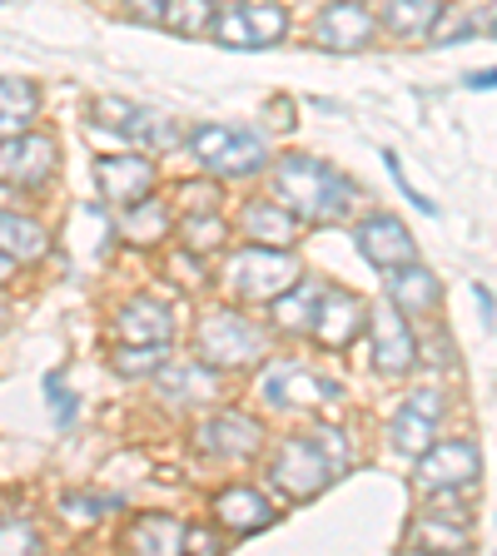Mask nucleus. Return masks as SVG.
Wrapping results in <instances>:
<instances>
[{"label": "nucleus", "instance_id": "23", "mask_svg": "<svg viewBox=\"0 0 497 556\" xmlns=\"http://www.w3.org/2000/svg\"><path fill=\"white\" fill-rule=\"evenodd\" d=\"M0 254H11V258H46L50 254L46 224L30 219V214H15V208H0Z\"/></svg>", "mask_w": 497, "mask_h": 556}, {"label": "nucleus", "instance_id": "37", "mask_svg": "<svg viewBox=\"0 0 497 556\" xmlns=\"http://www.w3.org/2000/svg\"><path fill=\"white\" fill-rule=\"evenodd\" d=\"M313 442H319V447L328 452V463L344 472V467H348V438H344V432H338V428H313Z\"/></svg>", "mask_w": 497, "mask_h": 556}, {"label": "nucleus", "instance_id": "17", "mask_svg": "<svg viewBox=\"0 0 497 556\" xmlns=\"http://www.w3.org/2000/svg\"><path fill=\"white\" fill-rule=\"evenodd\" d=\"M324 397H338V382L319 378L309 368H274L264 378V403L269 407H309V403H324Z\"/></svg>", "mask_w": 497, "mask_h": 556}, {"label": "nucleus", "instance_id": "20", "mask_svg": "<svg viewBox=\"0 0 497 556\" xmlns=\"http://www.w3.org/2000/svg\"><path fill=\"white\" fill-rule=\"evenodd\" d=\"M154 372H160V393L170 397V403H209V397L220 393L214 368H209V363H199V358H189V363H170V358H164Z\"/></svg>", "mask_w": 497, "mask_h": 556}, {"label": "nucleus", "instance_id": "15", "mask_svg": "<svg viewBox=\"0 0 497 556\" xmlns=\"http://www.w3.org/2000/svg\"><path fill=\"white\" fill-rule=\"evenodd\" d=\"M438 274H428V268L418 264H398L388 268V303H394L403 318H428V313H438Z\"/></svg>", "mask_w": 497, "mask_h": 556}, {"label": "nucleus", "instance_id": "39", "mask_svg": "<svg viewBox=\"0 0 497 556\" xmlns=\"http://www.w3.org/2000/svg\"><path fill=\"white\" fill-rule=\"evenodd\" d=\"M408 407H413V413H423V417H433V422H438V413H443V397L433 393V388H418V393L408 397Z\"/></svg>", "mask_w": 497, "mask_h": 556}, {"label": "nucleus", "instance_id": "18", "mask_svg": "<svg viewBox=\"0 0 497 556\" xmlns=\"http://www.w3.org/2000/svg\"><path fill=\"white\" fill-rule=\"evenodd\" d=\"M115 333L120 343H170L174 338V313L160 299H129L115 313Z\"/></svg>", "mask_w": 497, "mask_h": 556}, {"label": "nucleus", "instance_id": "38", "mask_svg": "<svg viewBox=\"0 0 497 556\" xmlns=\"http://www.w3.org/2000/svg\"><path fill=\"white\" fill-rule=\"evenodd\" d=\"M164 5H170V0H125V15L129 21H145V25H160Z\"/></svg>", "mask_w": 497, "mask_h": 556}, {"label": "nucleus", "instance_id": "19", "mask_svg": "<svg viewBox=\"0 0 497 556\" xmlns=\"http://www.w3.org/2000/svg\"><path fill=\"white\" fill-rule=\"evenodd\" d=\"M239 229L254 243H269V249H294V239H299V219H294L278 199H254V204H244Z\"/></svg>", "mask_w": 497, "mask_h": 556}, {"label": "nucleus", "instance_id": "29", "mask_svg": "<svg viewBox=\"0 0 497 556\" xmlns=\"http://www.w3.org/2000/svg\"><path fill=\"white\" fill-rule=\"evenodd\" d=\"M164 25L179 35H199L214 25V0H170L164 5Z\"/></svg>", "mask_w": 497, "mask_h": 556}, {"label": "nucleus", "instance_id": "43", "mask_svg": "<svg viewBox=\"0 0 497 556\" xmlns=\"http://www.w3.org/2000/svg\"><path fill=\"white\" fill-rule=\"evenodd\" d=\"M11 274H15V258L0 254V283H11Z\"/></svg>", "mask_w": 497, "mask_h": 556}, {"label": "nucleus", "instance_id": "21", "mask_svg": "<svg viewBox=\"0 0 497 556\" xmlns=\"http://www.w3.org/2000/svg\"><path fill=\"white\" fill-rule=\"evenodd\" d=\"M319 293H324V283H313V278H294L278 299H269L274 303V328H284V333H309L313 313H319Z\"/></svg>", "mask_w": 497, "mask_h": 556}, {"label": "nucleus", "instance_id": "22", "mask_svg": "<svg viewBox=\"0 0 497 556\" xmlns=\"http://www.w3.org/2000/svg\"><path fill=\"white\" fill-rule=\"evenodd\" d=\"M129 552H145V556H170V552H185V521L179 517H164V511H145V517L129 527Z\"/></svg>", "mask_w": 497, "mask_h": 556}, {"label": "nucleus", "instance_id": "34", "mask_svg": "<svg viewBox=\"0 0 497 556\" xmlns=\"http://www.w3.org/2000/svg\"><path fill=\"white\" fill-rule=\"evenodd\" d=\"M60 507H65V521L90 527V521H100L104 511H120V497H65Z\"/></svg>", "mask_w": 497, "mask_h": 556}, {"label": "nucleus", "instance_id": "16", "mask_svg": "<svg viewBox=\"0 0 497 556\" xmlns=\"http://www.w3.org/2000/svg\"><path fill=\"white\" fill-rule=\"evenodd\" d=\"M214 521L234 536H254L274 521V507H269V497L254 492V486H224L220 497H214Z\"/></svg>", "mask_w": 497, "mask_h": 556}, {"label": "nucleus", "instance_id": "7", "mask_svg": "<svg viewBox=\"0 0 497 556\" xmlns=\"http://www.w3.org/2000/svg\"><path fill=\"white\" fill-rule=\"evenodd\" d=\"M60 154L50 135H35V129H15V135H0V185L15 189H40L55 174Z\"/></svg>", "mask_w": 497, "mask_h": 556}, {"label": "nucleus", "instance_id": "11", "mask_svg": "<svg viewBox=\"0 0 497 556\" xmlns=\"http://www.w3.org/2000/svg\"><path fill=\"white\" fill-rule=\"evenodd\" d=\"M154 179H160V169H154V160H145V154H100V160H95V185L120 208L150 199Z\"/></svg>", "mask_w": 497, "mask_h": 556}, {"label": "nucleus", "instance_id": "30", "mask_svg": "<svg viewBox=\"0 0 497 556\" xmlns=\"http://www.w3.org/2000/svg\"><path fill=\"white\" fill-rule=\"evenodd\" d=\"M164 358H170V343H125V353H115V368L125 372V378H145V372H154Z\"/></svg>", "mask_w": 497, "mask_h": 556}, {"label": "nucleus", "instance_id": "10", "mask_svg": "<svg viewBox=\"0 0 497 556\" xmlns=\"http://www.w3.org/2000/svg\"><path fill=\"white\" fill-rule=\"evenodd\" d=\"M483 472V457H477L473 442H438L433 438L428 447L418 452V482L428 486V492H452V486H468L477 482Z\"/></svg>", "mask_w": 497, "mask_h": 556}, {"label": "nucleus", "instance_id": "42", "mask_svg": "<svg viewBox=\"0 0 497 556\" xmlns=\"http://www.w3.org/2000/svg\"><path fill=\"white\" fill-rule=\"evenodd\" d=\"M468 85H473V90H493V70H477V75H468Z\"/></svg>", "mask_w": 497, "mask_h": 556}, {"label": "nucleus", "instance_id": "35", "mask_svg": "<svg viewBox=\"0 0 497 556\" xmlns=\"http://www.w3.org/2000/svg\"><path fill=\"white\" fill-rule=\"evenodd\" d=\"M46 397H50V407H55V417H60V428H70L75 422V413H80V397L65 388V378L60 372H50L46 378Z\"/></svg>", "mask_w": 497, "mask_h": 556}, {"label": "nucleus", "instance_id": "25", "mask_svg": "<svg viewBox=\"0 0 497 556\" xmlns=\"http://www.w3.org/2000/svg\"><path fill=\"white\" fill-rule=\"evenodd\" d=\"M35 110H40V90L21 75H0V135L30 129Z\"/></svg>", "mask_w": 497, "mask_h": 556}, {"label": "nucleus", "instance_id": "5", "mask_svg": "<svg viewBox=\"0 0 497 556\" xmlns=\"http://www.w3.org/2000/svg\"><path fill=\"white\" fill-rule=\"evenodd\" d=\"M209 30L220 35V46L229 50H269L289 30V11L278 0H244L234 11H214Z\"/></svg>", "mask_w": 497, "mask_h": 556}, {"label": "nucleus", "instance_id": "14", "mask_svg": "<svg viewBox=\"0 0 497 556\" xmlns=\"http://www.w3.org/2000/svg\"><path fill=\"white\" fill-rule=\"evenodd\" d=\"M259 442H264V428L244 413H220L199 422L195 432V447L209 452V457H249V452H259Z\"/></svg>", "mask_w": 497, "mask_h": 556}, {"label": "nucleus", "instance_id": "4", "mask_svg": "<svg viewBox=\"0 0 497 556\" xmlns=\"http://www.w3.org/2000/svg\"><path fill=\"white\" fill-rule=\"evenodd\" d=\"M334 477H338V467L328 463V452L313 442V432H303V438H289L284 447L274 452V463H269V482H274L289 502L319 497V492H324Z\"/></svg>", "mask_w": 497, "mask_h": 556}, {"label": "nucleus", "instance_id": "9", "mask_svg": "<svg viewBox=\"0 0 497 556\" xmlns=\"http://www.w3.org/2000/svg\"><path fill=\"white\" fill-rule=\"evenodd\" d=\"M369 40H373V11L363 0H328L324 11L313 15V46L334 50V55L369 50Z\"/></svg>", "mask_w": 497, "mask_h": 556}, {"label": "nucleus", "instance_id": "12", "mask_svg": "<svg viewBox=\"0 0 497 556\" xmlns=\"http://www.w3.org/2000/svg\"><path fill=\"white\" fill-rule=\"evenodd\" d=\"M353 243H359V254L369 258L373 268H398V264H413L418 258V243L413 233L403 229V224L394 219V214H373V219H363L359 229H353Z\"/></svg>", "mask_w": 497, "mask_h": 556}, {"label": "nucleus", "instance_id": "13", "mask_svg": "<svg viewBox=\"0 0 497 556\" xmlns=\"http://www.w3.org/2000/svg\"><path fill=\"white\" fill-rule=\"evenodd\" d=\"M363 313H369V303H363L359 293L328 289V283H324V293H319V313H313L309 333L319 338L324 348H348L353 338H359V328H363Z\"/></svg>", "mask_w": 497, "mask_h": 556}, {"label": "nucleus", "instance_id": "3", "mask_svg": "<svg viewBox=\"0 0 497 556\" xmlns=\"http://www.w3.org/2000/svg\"><path fill=\"white\" fill-rule=\"evenodd\" d=\"M189 150L220 179H249V174H259L269 164L264 139L249 135V129H234V125H199L189 135Z\"/></svg>", "mask_w": 497, "mask_h": 556}, {"label": "nucleus", "instance_id": "27", "mask_svg": "<svg viewBox=\"0 0 497 556\" xmlns=\"http://www.w3.org/2000/svg\"><path fill=\"white\" fill-rule=\"evenodd\" d=\"M443 5L438 0H383V25L394 35H428V25H433V15H438Z\"/></svg>", "mask_w": 497, "mask_h": 556}, {"label": "nucleus", "instance_id": "24", "mask_svg": "<svg viewBox=\"0 0 497 556\" xmlns=\"http://www.w3.org/2000/svg\"><path fill=\"white\" fill-rule=\"evenodd\" d=\"M115 135H125L129 144H139V150H174V144H179L174 119L160 115V110H145V104H129V115L120 119Z\"/></svg>", "mask_w": 497, "mask_h": 556}, {"label": "nucleus", "instance_id": "41", "mask_svg": "<svg viewBox=\"0 0 497 556\" xmlns=\"http://www.w3.org/2000/svg\"><path fill=\"white\" fill-rule=\"evenodd\" d=\"M473 293H477V308H483V318L493 324V293H487V283H473Z\"/></svg>", "mask_w": 497, "mask_h": 556}, {"label": "nucleus", "instance_id": "28", "mask_svg": "<svg viewBox=\"0 0 497 556\" xmlns=\"http://www.w3.org/2000/svg\"><path fill=\"white\" fill-rule=\"evenodd\" d=\"M433 428H438L433 417H423V413H413V407H403V413L388 422V442H394V452H403V457H418V452H423L433 438H438Z\"/></svg>", "mask_w": 497, "mask_h": 556}, {"label": "nucleus", "instance_id": "33", "mask_svg": "<svg viewBox=\"0 0 497 556\" xmlns=\"http://www.w3.org/2000/svg\"><path fill=\"white\" fill-rule=\"evenodd\" d=\"M0 552H11V556H25V552H40V532H35L25 517H11V521H0Z\"/></svg>", "mask_w": 497, "mask_h": 556}, {"label": "nucleus", "instance_id": "1", "mask_svg": "<svg viewBox=\"0 0 497 556\" xmlns=\"http://www.w3.org/2000/svg\"><path fill=\"white\" fill-rule=\"evenodd\" d=\"M274 199L289 208L294 219L334 224L353 208V179L338 174L334 164L313 160V154H289L274 169Z\"/></svg>", "mask_w": 497, "mask_h": 556}, {"label": "nucleus", "instance_id": "26", "mask_svg": "<svg viewBox=\"0 0 497 556\" xmlns=\"http://www.w3.org/2000/svg\"><path fill=\"white\" fill-rule=\"evenodd\" d=\"M120 233L129 243H160L170 233V214H164L160 199H139V204L120 208Z\"/></svg>", "mask_w": 497, "mask_h": 556}, {"label": "nucleus", "instance_id": "6", "mask_svg": "<svg viewBox=\"0 0 497 556\" xmlns=\"http://www.w3.org/2000/svg\"><path fill=\"white\" fill-rule=\"evenodd\" d=\"M294 278H299V264H294L289 249H269V243H254V249H244L239 258L229 264V289L249 303H269L278 293L289 289Z\"/></svg>", "mask_w": 497, "mask_h": 556}, {"label": "nucleus", "instance_id": "31", "mask_svg": "<svg viewBox=\"0 0 497 556\" xmlns=\"http://www.w3.org/2000/svg\"><path fill=\"white\" fill-rule=\"evenodd\" d=\"M408 546H452V552H473V542H468L463 527H443L438 517L423 521V527H413V536H408Z\"/></svg>", "mask_w": 497, "mask_h": 556}, {"label": "nucleus", "instance_id": "40", "mask_svg": "<svg viewBox=\"0 0 497 556\" xmlns=\"http://www.w3.org/2000/svg\"><path fill=\"white\" fill-rule=\"evenodd\" d=\"M185 546H189V552H220V536L199 532V527H195V532H185Z\"/></svg>", "mask_w": 497, "mask_h": 556}, {"label": "nucleus", "instance_id": "44", "mask_svg": "<svg viewBox=\"0 0 497 556\" xmlns=\"http://www.w3.org/2000/svg\"><path fill=\"white\" fill-rule=\"evenodd\" d=\"M0 318H5V308H0Z\"/></svg>", "mask_w": 497, "mask_h": 556}, {"label": "nucleus", "instance_id": "32", "mask_svg": "<svg viewBox=\"0 0 497 556\" xmlns=\"http://www.w3.org/2000/svg\"><path fill=\"white\" fill-rule=\"evenodd\" d=\"M185 243H189V254H209V249H220L224 243V219H214V214H189L185 219Z\"/></svg>", "mask_w": 497, "mask_h": 556}, {"label": "nucleus", "instance_id": "2", "mask_svg": "<svg viewBox=\"0 0 497 556\" xmlns=\"http://www.w3.org/2000/svg\"><path fill=\"white\" fill-rule=\"evenodd\" d=\"M195 353H199V363H209L214 372L220 368L229 372V368H254V363H264L269 343L239 308H214V313H204L195 328Z\"/></svg>", "mask_w": 497, "mask_h": 556}, {"label": "nucleus", "instance_id": "8", "mask_svg": "<svg viewBox=\"0 0 497 556\" xmlns=\"http://www.w3.org/2000/svg\"><path fill=\"white\" fill-rule=\"evenodd\" d=\"M363 324H369V338H373V368H378L383 378H398V372L413 368L418 343H413V333H408V318L394 303H373V308L363 313Z\"/></svg>", "mask_w": 497, "mask_h": 556}, {"label": "nucleus", "instance_id": "36", "mask_svg": "<svg viewBox=\"0 0 497 556\" xmlns=\"http://www.w3.org/2000/svg\"><path fill=\"white\" fill-rule=\"evenodd\" d=\"M383 160H388V174H394V185H398V194H403V199H408V204H413V208H418V214H438V208H433V204H428V199H423V194H418V189H413V185H408V174H403V164H398V154H394V150L383 154Z\"/></svg>", "mask_w": 497, "mask_h": 556}]
</instances>
